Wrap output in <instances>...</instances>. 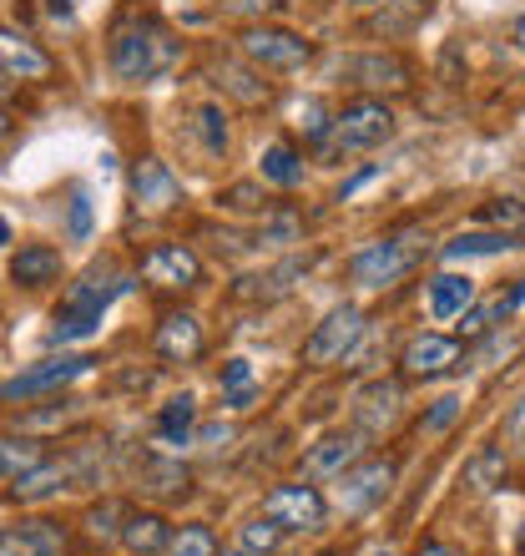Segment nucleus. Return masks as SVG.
<instances>
[{
    "mask_svg": "<svg viewBox=\"0 0 525 556\" xmlns=\"http://www.w3.org/2000/svg\"><path fill=\"white\" fill-rule=\"evenodd\" d=\"M511 435H515V440L525 435V400H521V405H515V415H511Z\"/></svg>",
    "mask_w": 525,
    "mask_h": 556,
    "instance_id": "43",
    "label": "nucleus"
},
{
    "mask_svg": "<svg viewBox=\"0 0 525 556\" xmlns=\"http://www.w3.org/2000/svg\"><path fill=\"white\" fill-rule=\"evenodd\" d=\"M222 207H233V213H262V218L273 213V207H268V198H262L253 182H238V188L222 192Z\"/></svg>",
    "mask_w": 525,
    "mask_h": 556,
    "instance_id": "35",
    "label": "nucleus"
},
{
    "mask_svg": "<svg viewBox=\"0 0 525 556\" xmlns=\"http://www.w3.org/2000/svg\"><path fill=\"white\" fill-rule=\"evenodd\" d=\"M354 5H374V0H354Z\"/></svg>",
    "mask_w": 525,
    "mask_h": 556,
    "instance_id": "48",
    "label": "nucleus"
},
{
    "mask_svg": "<svg viewBox=\"0 0 525 556\" xmlns=\"http://www.w3.org/2000/svg\"><path fill=\"white\" fill-rule=\"evenodd\" d=\"M11 127H15V122H11V112H5V106H0V142H5V137H11Z\"/></svg>",
    "mask_w": 525,
    "mask_h": 556,
    "instance_id": "44",
    "label": "nucleus"
},
{
    "mask_svg": "<svg viewBox=\"0 0 525 556\" xmlns=\"http://www.w3.org/2000/svg\"><path fill=\"white\" fill-rule=\"evenodd\" d=\"M394 415H399V384L394 380H374L369 390H359V400H354L359 430H384Z\"/></svg>",
    "mask_w": 525,
    "mask_h": 556,
    "instance_id": "19",
    "label": "nucleus"
},
{
    "mask_svg": "<svg viewBox=\"0 0 525 556\" xmlns=\"http://www.w3.org/2000/svg\"><path fill=\"white\" fill-rule=\"evenodd\" d=\"M87 369H91L87 354H61V359H41V365H30L26 375H15V380L0 384V400L11 405V400H30V395H41V390H61V384L81 380Z\"/></svg>",
    "mask_w": 525,
    "mask_h": 556,
    "instance_id": "9",
    "label": "nucleus"
},
{
    "mask_svg": "<svg viewBox=\"0 0 525 556\" xmlns=\"http://www.w3.org/2000/svg\"><path fill=\"white\" fill-rule=\"evenodd\" d=\"M481 218L500 233H525V203H515V198H490L481 207Z\"/></svg>",
    "mask_w": 525,
    "mask_h": 556,
    "instance_id": "32",
    "label": "nucleus"
},
{
    "mask_svg": "<svg viewBox=\"0 0 525 556\" xmlns=\"http://www.w3.org/2000/svg\"><path fill=\"white\" fill-rule=\"evenodd\" d=\"M369 177H374V167H364V173H359V177H349V182H344V188H338V198H354V192L364 188Z\"/></svg>",
    "mask_w": 525,
    "mask_h": 556,
    "instance_id": "41",
    "label": "nucleus"
},
{
    "mask_svg": "<svg viewBox=\"0 0 525 556\" xmlns=\"http://www.w3.org/2000/svg\"><path fill=\"white\" fill-rule=\"evenodd\" d=\"M323 556H338V552H323Z\"/></svg>",
    "mask_w": 525,
    "mask_h": 556,
    "instance_id": "49",
    "label": "nucleus"
},
{
    "mask_svg": "<svg viewBox=\"0 0 525 556\" xmlns=\"http://www.w3.org/2000/svg\"><path fill=\"white\" fill-rule=\"evenodd\" d=\"M0 531H5V527H0Z\"/></svg>",
    "mask_w": 525,
    "mask_h": 556,
    "instance_id": "53",
    "label": "nucleus"
},
{
    "mask_svg": "<svg viewBox=\"0 0 525 556\" xmlns=\"http://www.w3.org/2000/svg\"><path fill=\"white\" fill-rule=\"evenodd\" d=\"M380 556H389V552H380Z\"/></svg>",
    "mask_w": 525,
    "mask_h": 556,
    "instance_id": "50",
    "label": "nucleus"
},
{
    "mask_svg": "<svg viewBox=\"0 0 525 556\" xmlns=\"http://www.w3.org/2000/svg\"><path fill=\"white\" fill-rule=\"evenodd\" d=\"M0 76H11V81H46L51 76V56L41 46H30L26 36L0 26Z\"/></svg>",
    "mask_w": 525,
    "mask_h": 556,
    "instance_id": "15",
    "label": "nucleus"
},
{
    "mask_svg": "<svg viewBox=\"0 0 525 556\" xmlns=\"http://www.w3.org/2000/svg\"><path fill=\"white\" fill-rule=\"evenodd\" d=\"M414 556H460V552H454V546H445V542H424Z\"/></svg>",
    "mask_w": 525,
    "mask_h": 556,
    "instance_id": "42",
    "label": "nucleus"
},
{
    "mask_svg": "<svg viewBox=\"0 0 525 556\" xmlns=\"http://www.w3.org/2000/svg\"><path fill=\"white\" fill-rule=\"evenodd\" d=\"M505 249H515L511 233H460L445 253L450 258H481V253H505Z\"/></svg>",
    "mask_w": 525,
    "mask_h": 556,
    "instance_id": "30",
    "label": "nucleus"
},
{
    "mask_svg": "<svg viewBox=\"0 0 525 556\" xmlns=\"http://www.w3.org/2000/svg\"><path fill=\"white\" fill-rule=\"evenodd\" d=\"M5 238H11V223L0 218V249H5Z\"/></svg>",
    "mask_w": 525,
    "mask_h": 556,
    "instance_id": "46",
    "label": "nucleus"
},
{
    "mask_svg": "<svg viewBox=\"0 0 525 556\" xmlns=\"http://www.w3.org/2000/svg\"><path fill=\"white\" fill-rule=\"evenodd\" d=\"M394 137V112L374 97H359L329 122V157H344V152H364V147H380Z\"/></svg>",
    "mask_w": 525,
    "mask_h": 556,
    "instance_id": "3",
    "label": "nucleus"
},
{
    "mask_svg": "<svg viewBox=\"0 0 525 556\" xmlns=\"http://www.w3.org/2000/svg\"><path fill=\"white\" fill-rule=\"evenodd\" d=\"M344 76L364 91H405L409 87V66L399 56H349Z\"/></svg>",
    "mask_w": 525,
    "mask_h": 556,
    "instance_id": "16",
    "label": "nucleus"
},
{
    "mask_svg": "<svg viewBox=\"0 0 525 556\" xmlns=\"http://www.w3.org/2000/svg\"><path fill=\"white\" fill-rule=\"evenodd\" d=\"M106 56H112V72L121 81H157L177 66L182 56V46L167 26H162L157 15H127L117 30H112V46H106Z\"/></svg>",
    "mask_w": 525,
    "mask_h": 556,
    "instance_id": "1",
    "label": "nucleus"
},
{
    "mask_svg": "<svg viewBox=\"0 0 525 556\" xmlns=\"http://www.w3.org/2000/svg\"><path fill=\"white\" fill-rule=\"evenodd\" d=\"M389 481H394V460H364L359 470L344 476V506H349V511H364L369 501H380L384 491H389Z\"/></svg>",
    "mask_w": 525,
    "mask_h": 556,
    "instance_id": "18",
    "label": "nucleus"
},
{
    "mask_svg": "<svg viewBox=\"0 0 525 556\" xmlns=\"http://www.w3.org/2000/svg\"><path fill=\"white\" fill-rule=\"evenodd\" d=\"M262 516H268L278 531H313V527H323L329 506H323V496L313 485L298 481V485H273V491L262 496Z\"/></svg>",
    "mask_w": 525,
    "mask_h": 556,
    "instance_id": "7",
    "label": "nucleus"
},
{
    "mask_svg": "<svg viewBox=\"0 0 525 556\" xmlns=\"http://www.w3.org/2000/svg\"><path fill=\"white\" fill-rule=\"evenodd\" d=\"M142 278L152 289H192L203 278V264L188 243H157L142 253Z\"/></svg>",
    "mask_w": 525,
    "mask_h": 556,
    "instance_id": "10",
    "label": "nucleus"
},
{
    "mask_svg": "<svg viewBox=\"0 0 525 556\" xmlns=\"http://www.w3.org/2000/svg\"><path fill=\"white\" fill-rule=\"evenodd\" d=\"M0 556H66V531L56 521H21L0 531Z\"/></svg>",
    "mask_w": 525,
    "mask_h": 556,
    "instance_id": "14",
    "label": "nucleus"
},
{
    "mask_svg": "<svg viewBox=\"0 0 525 556\" xmlns=\"http://www.w3.org/2000/svg\"><path fill=\"white\" fill-rule=\"evenodd\" d=\"M117 516H121L117 501H102V506H97V511H91L87 521H91V531H97V536H112V531H117V527H112ZM117 536H121V531H117Z\"/></svg>",
    "mask_w": 525,
    "mask_h": 556,
    "instance_id": "39",
    "label": "nucleus"
},
{
    "mask_svg": "<svg viewBox=\"0 0 525 556\" xmlns=\"http://www.w3.org/2000/svg\"><path fill=\"white\" fill-rule=\"evenodd\" d=\"M213 76H218V87H228L243 106H262L273 91H268V81H258V72H248V66H238V61H213Z\"/></svg>",
    "mask_w": 525,
    "mask_h": 556,
    "instance_id": "24",
    "label": "nucleus"
},
{
    "mask_svg": "<svg viewBox=\"0 0 525 556\" xmlns=\"http://www.w3.org/2000/svg\"><path fill=\"white\" fill-rule=\"evenodd\" d=\"M414 264H420V249H414V243H405V238H380V243H369L364 253L349 258V278L364 283V289H389V283H399Z\"/></svg>",
    "mask_w": 525,
    "mask_h": 556,
    "instance_id": "5",
    "label": "nucleus"
},
{
    "mask_svg": "<svg viewBox=\"0 0 525 556\" xmlns=\"http://www.w3.org/2000/svg\"><path fill=\"white\" fill-rule=\"evenodd\" d=\"M192 476L182 466H172V460H157V455H142V491H152V496H188Z\"/></svg>",
    "mask_w": 525,
    "mask_h": 556,
    "instance_id": "26",
    "label": "nucleus"
},
{
    "mask_svg": "<svg viewBox=\"0 0 525 556\" xmlns=\"http://www.w3.org/2000/svg\"><path fill=\"white\" fill-rule=\"evenodd\" d=\"M308 274V258H283L268 274H243L233 283V304H273L283 293H293V283Z\"/></svg>",
    "mask_w": 525,
    "mask_h": 556,
    "instance_id": "12",
    "label": "nucleus"
},
{
    "mask_svg": "<svg viewBox=\"0 0 525 556\" xmlns=\"http://www.w3.org/2000/svg\"><path fill=\"white\" fill-rule=\"evenodd\" d=\"M131 278L121 274H102V268H91V274H81L66 289V299H61L56 308V329H51V344H72V339H87L97 334V324H102L106 304L117 299V293H127Z\"/></svg>",
    "mask_w": 525,
    "mask_h": 556,
    "instance_id": "2",
    "label": "nucleus"
},
{
    "mask_svg": "<svg viewBox=\"0 0 525 556\" xmlns=\"http://www.w3.org/2000/svg\"><path fill=\"white\" fill-rule=\"evenodd\" d=\"M76 476H81L76 460H36L30 470L15 476L11 496L15 501H41V496H51V491H66V481H76Z\"/></svg>",
    "mask_w": 525,
    "mask_h": 556,
    "instance_id": "17",
    "label": "nucleus"
},
{
    "mask_svg": "<svg viewBox=\"0 0 525 556\" xmlns=\"http://www.w3.org/2000/svg\"><path fill=\"white\" fill-rule=\"evenodd\" d=\"M515 46H521V51H525V15H521V21H515Z\"/></svg>",
    "mask_w": 525,
    "mask_h": 556,
    "instance_id": "45",
    "label": "nucleus"
},
{
    "mask_svg": "<svg viewBox=\"0 0 525 556\" xmlns=\"http://www.w3.org/2000/svg\"><path fill=\"white\" fill-rule=\"evenodd\" d=\"M405 375L409 380H435V375H450L460 365V339H445V334H414L405 350Z\"/></svg>",
    "mask_w": 525,
    "mask_h": 556,
    "instance_id": "11",
    "label": "nucleus"
},
{
    "mask_svg": "<svg viewBox=\"0 0 525 556\" xmlns=\"http://www.w3.org/2000/svg\"><path fill=\"white\" fill-rule=\"evenodd\" d=\"M203 324H197V314H167V319L157 324V339H152V350L167 359V365H192L197 354H203Z\"/></svg>",
    "mask_w": 525,
    "mask_h": 556,
    "instance_id": "13",
    "label": "nucleus"
},
{
    "mask_svg": "<svg viewBox=\"0 0 525 556\" xmlns=\"http://www.w3.org/2000/svg\"><path fill=\"white\" fill-rule=\"evenodd\" d=\"M0 91H5V87H0Z\"/></svg>",
    "mask_w": 525,
    "mask_h": 556,
    "instance_id": "52",
    "label": "nucleus"
},
{
    "mask_svg": "<svg viewBox=\"0 0 525 556\" xmlns=\"http://www.w3.org/2000/svg\"><path fill=\"white\" fill-rule=\"evenodd\" d=\"M192 132H197L207 157L228 152V117H222V106H192Z\"/></svg>",
    "mask_w": 525,
    "mask_h": 556,
    "instance_id": "29",
    "label": "nucleus"
},
{
    "mask_svg": "<svg viewBox=\"0 0 525 556\" xmlns=\"http://www.w3.org/2000/svg\"><path fill=\"white\" fill-rule=\"evenodd\" d=\"M233 556H253V552H243V546H233Z\"/></svg>",
    "mask_w": 525,
    "mask_h": 556,
    "instance_id": "47",
    "label": "nucleus"
},
{
    "mask_svg": "<svg viewBox=\"0 0 525 556\" xmlns=\"http://www.w3.org/2000/svg\"><path fill=\"white\" fill-rule=\"evenodd\" d=\"M521 445H525V435H521Z\"/></svg>",
    "mask_w": 525,
    "mask_h": 556,
    "instance_id": "51",
    "label": "nucleus"
},
{
    "mask_svg": "<svg viewBox=\"0 0 525 556\" xmlns=\"http://www.w3.org/2000/svg\"><path fill=\"white\" fill-rule=\"evenodd\" d=\"M354 460H359V435H323L304 455V470L308 476H344Z\"/></svg>",
    "mask_w": 525,
    "mask_h": 556,
    "instance_id": "20",
    "label": "nucleus"
},
{
    "mask_svg": "<svg viewBox=\"0 0 525 556\" xmlns=\"http://www.w3.org/2000/svg\"><path fill=\"white\" fill-rule=\"evenodd\" d=\"M11 278L21 289H46V283H56L61 278V253L36 243V249H21L11 258Z\"/></svg>",
    "mask_w": 525,
    "mask_h": 556,
    "instance_id": "22",
    "label": "nucleus"
},
{
    "mask_svg": "<svg viewBox=\"0 0 525 556\" xmlns=\"http://www.w3.org/2000/svg\"><path fill=\"white\" fill-rule=\"evenodd\" d=\"M131 188V203H137V213H146V218H157V213H172L177 203H182V182L172 177V167L162 157H142L137 167H131L127 177Z\"/></svg>",
    "mask_w": 525,
    "mask_h": 556,
    "instance_id": "8",
    "label": "nucleus"
},
{
    "mask_svg": "<svg viewBox=\"0 0 525 556\" xmlns=\"http://www.w3.org/2000/svg\"><path fill=\"white\" fill-rule=\"evenodd\" d=\"M192 430H197V400H192V395L167 400V405H162V415H157V435L167 440V445H188Z\"/></svg>",
    "mask_w": 525,
    "mask_h": 556,
    "instance_id": "25",
    "label": "nucleus"
},
{
    "mask_svg": "<svg viewBox=\"0 0 525 556\" xmlns=\"http://www.w3.org/2000/svg\"><path fill=\"white\" fill-rule=\"evenodd\" d=\"M218 380H222V390H228V395H233V390H248V384H253V365H248V359H228Z\"/></svg>",
    "mask_w": 525,
    "mask_h": 556,
    "instance_id": "38",
    "label": "nucleus"
},
{
    "mask_svg": "<svg viewBox=\"0 0 525 556\" xmlns=\"http://www.w3.org/2000/svg\"><path fill=\"white\" fill-rule=\"evenodd\" d=\"M293 127H298L308 142H323V132H329V122H323V106H319V102H304V106H298V122H293Z\"/></svg>",
    "mask_w": 525,
    "mask_h": 556,
    "instance_id": "37",
    "label": "nucleus"
},
{
    "mask_svg": "<svg viewBox=\"0 0 525 556\" xmlns=\"http://www.w3.org/2000/svg\"><path fill=\"white\" fill-rule=\"evenodd\" d=\"M364 339V314L354 304H338V308H329L319 324H313V334L304 339V365H338L344 354L354 350Z\"/></svg>",
    "mask_w": 525,
    "mask_h": 556,
    "instance_id": "4",
    "label": "nucleus"
},
{
    "mask_svg": "<svg viewBox=\"0 0 525 556\" xmlns=\"http://www.w3.org/2000/svg\"><path fill=\"white\" fill-rule=\"evenodd\" d=\"M36 460H46L41 445H30V440H0V481H5V476L15 481V476L30 470Z\"/></svg>",
    "mask_w": 525,
    "mask_h": 556,
    "instance_id": "31",
    "label": "nucleus"
},
{
    "mask_svg": "<svg viewBox=\"0 0 525 556\" xmlns=\"http://www.w3.org/2000/svg\"><path fill=\"white\" fill-rule=\"evenodd\" d=\"M121 542H127V552H137V556H162L172 546V527H167L157 511H137V516H127Z\"/></svg>",
    "mask_w": 525,
    "mask_h": 556,
    "instance_id": "21",
    "label": "nucleus"
},
{
    "mask_svg": "<svg viewBox=\"0 0 525 556\" xmlns=\"http://www.w3.org/2000/svg\"><path fill=\"white\" fill-rule=\"evenodd\" d=\"M278 536H283V531H278L268 516H258V521H248V527L238 531V546H243V552H253V556H273Z\"/></svg>",
    "mask_w": 525,
    "mask_h": 556,
    "instance_id": "34",
    "label": "nucleus"
},
{
    "mask_svg": "<svg viewBox=\"0 0 525 556\" xmlns=\"http://www.w3.org/2000/svg\"><path fill=\"white\" fill-rule=\"evenodd\" d=\"M243 56L262 72H298L308 56H313V46L298 36V30H283V26H253L243 30Z\"/></svg>",
    "mask_w": 525,
    "mask_h": 556,
    "instance_id": "6",
    "label": "nucleus"
},
{
    "mask_svg": "<svg viewBox=\"0 0 525 556\" xmlns=\"http://www.w3.org/2000/svg\"><path fill=\"white\" fill-rule=\"evenodd\" d=\"M465 485L470 491H481V496H490L496 485H505V451L485 445L481 455H470L465 460Z\"/></svg>",
    "mask_w": 525,
    "mask_h": 556,
    "instance_id": "28",
    "label": "nucleus"
},
{
    "mask_svg": "<svg viewBox=\"0 0 525 556\" xmlns=\"http://www.w3.org/2000/svg\"><path fill=\"white\" fill-rule=\"evenodd\" d=\"M66 233H72L76 243H87V238H91V203H87V192H76V198H72V213H66Z\"/></svg>",
    "mask_w": 525,
    "mask_h": 556,
    "instance_id": "36",
    "label": "nucleus"
},
{
    "mask_svg": "<svg viewBox=\"0 0 525 556\" xmlns=\"http://www.w3.org/2000/svg\"><path fill=\"white\" fill-rule=\"evenodd\" d=\"M262 182H273V188H298L304 182V162L289 142L262 147Z\"/></svg>",
    "mask_w": 525,
    "mask_h": 556,
    "instance_id": "27",
    "label": "nucleus"
},
{
    "mask_svg": "<svg viewBox=\"0 0 525 556\" xmlns=\"http://www.w3.org/2000/svg\"><path fill=\"white\" fill-rule=\"evenodd\" d=\"M470 299H475V283L465 274H439L430 283V314L435 319H460L470 308Z\"/></svg>",
    "mask_w": 525,
    "mask_h": 556,
    "instance_id": "23",
    "label": "nucleus"
},
{
    "mask_svg": "<svg viewBox=\"0 0 525 556\" xmlns=\"http://www.w3.org/2000/svg\"><path fill=\"white\" fill-rule=\"evenodd\" d=\"M167 556H218V536L207 527H182V531H172Z\"/></svg>",
    "mask_w": 525,
    "mask_h": 556,
    "instance_id": "33",
    "label": "nucleus"
},
{
    "mask_svg": "<svg viewBox=\"0 0 525 556\" xmlns=\"http://www.w3.org/2000/svg\"><path fill=\"white\" fill-rule=\"evenodd\" d=\"M454 415H460V400H454V395L435 400V410H430V420H424V430H445V425H454Z\"/></svg>",
    "mask_w": 525,
    "mask_h": 556,
    "instance_id": "40",
    "label": "nucleus"
}]
</instances>
